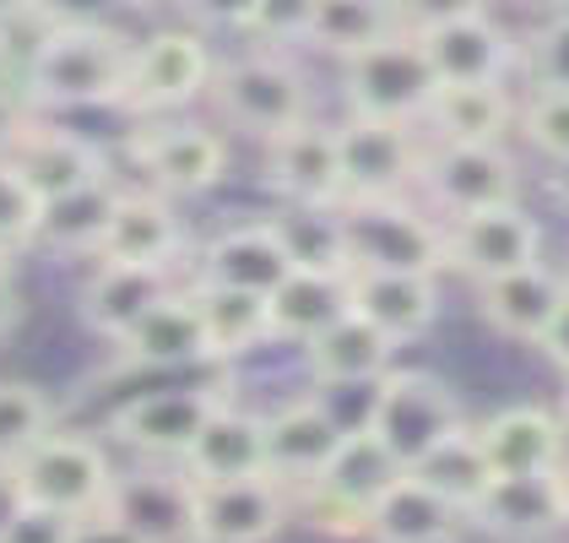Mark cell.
Returning <instances> with one entry per match:
<instances>
[{
	"instance_id": "1",
	"label": "cell",
	"mask_w": 569,
	"mask_h": 543,
	"mask_svg": "<svg viewBox=\"0 0 569 543\" xmlns=\"http://www.w3.org/2000/svg\"><path fill=\"white\" fill-rule=\"evenodd\" d=\"M131 39L88 22L66 17L49 28V39L17 71V88L28 92L33 109H103L120 103L126 77H131Z\"/></svg>"
},
{
	"instance_id": "2",
	"label": "cell",
	"mask_w": 569,
	"mask_h": 543,
	"mask_svg": "<svg viewBox=\"0 0 569 543\" xmlns=\"http://www.w3.org/2000/svg\"><path fill=\"white\" fill-rule=\"evenodd\" d=\"M348 272H445V218L407 196H342L337 201Z\"/></svg>"
},
{
	"instance_id": "3",
	"label": "cell",
	"mask_w": 569,
	"mask_h": 543,
	"mask_svg": "<svg viewBox=\"0 0 569 543\" xmlns=\"http://www.w3.org/2000/svg\"><path fill=\"white\" fill-rule=\"evenodd\" d=\"M461 424H467L461 397L439 375H429V369H386L369 386V407H363L358 430H369L380 441V452L407 473L435 452L445 435H456Z\"/></svg>"
},
{
	"instance_id": "4",
	"label": "cell",
	"mask_w": 569,
	"mask_h": 543,
	"mask_svg": "<svg viewBox=\"0 0 569 543\" xmlns=\"http://www.w3.org/2000/svg\"><path fill=\"white\" fill-rule=\"evenodd\" d=\"M207 98L218 103V115L233 131H250L261 141L309 120V82L282 49H250V55L218 66Z\"/></svg>"
},
{
	"instance_id": "5",
	"label": "cell",
	"mask_w": 569,
	"mask_h": 543,
	"mask_svg": "<svg viewBox=\"0 0 569 543\" xmlns=\"http://www.w3.org/2000/svg\"><path fill=\"white\" fill-rule=\"evenodd\" d=\"M6 478H11L17 500H28V505H44L60 516H92V511H103V500L114 490V462L88 435L49 430Z\"/></svg>"
},
{
	"instance_id": "6",
	"label": "cell",
	"mask_w": 569,
	"mask_h": 543,
	"mask_svg": "<svg viewBox=\"0 0 569 543\" xmlns=\"http://www.w3.org/2000/svg\"><path fill=\"white\" fill-rule=\"evenodd\" d=\"M342 88H348L352 115H375V120H423V109L435 103V71L429 55L418 45L412 28H401L380 45L358 49L342 60Z\"/></svg>"
},
{
	"instance_id": "7",
	"label": "cell",
	"mask_w": 569,
	"mask_h": 543,
	"mask_svg": "<svg viewBox=\"0 0 569 543\" xmlns=\"http://www.w3.org/2000/svg\"><path fill=\"white\" fill-rule=\"evenodd\" d=\"M418 190L435 201L439 218H467L482 207L521 201V169L505 141H435L423 152Z\"/></svg>"
},
{
	"instance_id": "8",
	"label": "cell",
	"mask_w": 569,
	"mask_h": 543,
	"mask_svg": "<svg viewBox=\"0 0 569 543\" xmlns=\"http://www.w3.org/2000/svg\"><path fill=\"white\" fill-rule=\"evenodd\" d=\"M212 49L190 28H163L147 45L131 49V77L120 92V109L131 115H174L212 88Z\"/></svg>"
},
{
	"instance_id": "9",
	"label": "cell",
	"mask_w": 569,
	"mask_h": 543,
	"mask_svg": "<svg viewBox=\"0 0 569 543\" xmlns=\"http://www.w3.org/2000/svg\"><path fill=\"white\" fill-rule=\"evenodd\" d=\"M396 473H401V467L380 452V441H375L369 430H348V441L326 462V473H320L315 484H305V511L326 533L363 539L369 505L391 490Z\"/></svg>"
},
{
	"instance_id": "10",
	"label": "cell",
	"mask_w": 569,
	"mask_h": 543,
	"mask_svg": "<svg viewBox=\"0 0 569 543\" xmlns=\"http://www.w3.org/2000/svg\"><path fill=\"white\" fill-rule=\"evenodd\" d=\"M531 261H542V228L521 201L482 207L467 218H445V267L467 272L472 283L521 272Z\"/></svg>"
},
{
	"instance_id": "11",
	"label": "cell",
	"mask_w": 569,
	"mask_h": 543,
	"mask_svg": "<svg viewBox=\"0 0 569 543\" xmlns=\"http://www.w3.org/2000/svg\"><path fill=\"white\" fill-rule=\"evenodd\" d=\"M103 511L120 516L141 543H201V533H196V478L179 462L114 473V490L103 500Z\"/></svg>"
},
{
	"instance_id": "12",
	"label": "cell",
	"mask_w": 569,
	"mask_h": 543,
	"mask_svg": "<svg viewBox=\"0 0 569 543\" xmlns=\"http://www.w3.org/2000/svg\"><path fill=\"white\" fill-rule=\"evenodd\" d=\"M266 418V473L282 478L288 490H305L326 473V462L337 456V446L348 441V424L342 413L331 407V397L305 392V397H288L282 407L261 413Z\"/></svg>"
},
{
	"instance_id": "13",
	"label": "cell",
	"mask_w": 569,
	"mask_h": 543,
	"mask_svg": "<svg viewBox=\"0 0 569 543\" xmlns=\"http://www.w3.org/2000/svg\"><path fill=\"white\" fill-rule=\"evenodd\" d=\"M337 158L348 196H407L423 169L412 120H375V115H352L348 126H337Z\"/></svg>"
},
{
	"instance_id": "14",
	"label": "cell",
	"mask_w": 569,
	"mask_h": 543,
	"mask_svg": "<svg viewBox=\"0 0 569 543\" xmlns=\"http://www.w3.org/2000/svg\"><path fill=\"white\" fill-rule=\"evenodd\" d=\"M218 403V386H163V392H141L126 407H114L109 430L120 446H131L147 462H184L190 441L201 435L207 413Z\"/></svg>"
},
{
	"instance_id": "15",
	"label": "cell",
	"mask_w": 569,
	"mask_h": 543,
	"mask_svg": "<svg viewBox=\"0 0 569 543\" xmlns=\"http://www.w3.org/2000/svg\"><path fill=\"white\" fill-rule=\"evenodd\" d=\"M131 164L163 196H201L228 175V141L196 120H163L131 136Z\"/></svg>"
},
{
	"instance_id": "16",
	"label": "cell",
	"mask_w": 569,
	"mask_h": 543,
	"mask_svg": "<svg viewBox=\"0 0 569 543\" xmlns=\"http://www.w3.org/2000/svg\"><path fill=\"white\" fill-rule=\"evenodd\" d=\"M293 490L271 473L196 484V533L201 543H271L288 527Z\"/></svg>"
},
{
	"instance_id": "17",
	"label": "cell",
	"mask_w": 569,
	"mask_h": 543,
	"mask_svg": "<svg viewBox=\"0 0 569 543\" xmlns=\"http://www.w3.org/2000/svg\"><path fill=\"white\" fill-rule=\"evenodd\" d=\"M429 55L439 88H478V82H505V71L521 60L516 39L488 17V11H461L429 28H412Z\"/></svg>"
},
{
	"instance_id": "18",
	"label": "cell",
	"mask_w": 569,
	"mask_h": 543,
	"mask_svg": "<svg viewBox=\"0 0 569 543\" xmlns=\"http://www.w3.org/2000/svg\"><path fill=\"white\" fill-rule=\"evenodd\" d=\"M266 185L288 207H337L348 196L342 185V158H337V126H305L266 141Z\"/></svg>"
},
{
	"instance_id": "19",
	"label": "cell",
	"mask_w": 569,
	"mask_h": 543,
	"mask_svg": "<svg viewBox=\"0 0 569 543\" xmlns=\"http://www.w3.org/2000/svg\"><path fill=\"white\" fill-rule=\"evenodd\" d=\"M467 522L505 543H537L565 533L569 511L565 490H559V467L553 473H499L467 511Z\"/></svg>"
},
{
	"instance_id": "20",
	"label": "cell",
	"mask_w": 569,
	"mask_h": 543,
	"mask_svg": "<svg viewBox=\"0 0 569 543\" xmlns=\"http://www.w3.org/2000/svg\"><path fill=\"white\" fill-rule=\"evenodd\" d=\"M184 256V224L174 213V196L141 185L114 196V213L103 228V245L92 261H126V267H179Z\"/></svg>"
},
{
	"instance_id": "21",
	"label": "cell",
	"mask_w": 569,
	"mask_h": 543,
	"mask_svg": "<svg viewBox=\"0 0 569 543\" xmlns=\"http://www.w3.org/2000/svg\"><path fill=\"white\" fill-rule=\"evenodd\" d=\"M293 272L288 239L277 218H250V224H228L201 245L196 261V283H222V288H250V294H271L282 277Z\"/></svg>"
},
{
	"instance_id": "22",
	"label": "cell",
	"mask_w": 569,
	"mask_h": 543,
	"mask_svg": "<svg viewBox=\"0 0 569 543\" xmlns=\"http://www.w3.org/2000/svg\"><path fill=\"white\" fill-rule=\"evenodd\" d=\"M114 348H120V359L136 364V369H190V364H212L196 294H190L184 283L169 288Z\"/></svg>"
},
{
	"instance_id": "23",
	"label": "cell",
	"mask_w": 569,
	"mask_h": 543,
	"mask_svg": "<svg viewBox=\"0 0 569 543\" xmlns=\"http://www.w3.org/2000/svg\"><path fill=\"white\" fill-rule=\"evenodd\" d=\"M348 310L380 326L391 343H412L435 326L439 283L429 272H348Z\"/></svg>"
},
{
	"instance_id": "24",
	"label": "cell",
	"mask_w": 569,
	"mask_h": 543,
	"mask_svg": "<svg viewBox=\"0 0 569 543\" xmlns=\"http://www.w3.org/2000/svg\"><path fill=\"white\" fill-rule=\"evenodd\" d=\"M478 441L493 478L499 473H553L569 456V424L537 403H516L478 424Z\"/></svg>"
},
{
	"instance_id": "25",
	"label": "cell",
	"mask_w": 569,
	"mask_h": 543,
	"mask_svg": "<svg viewBox=\"0 0 569 543\" xmlns=\"http://www.w3.org/2000/svg\"><path fill=\"white\" fill-rule=\"evenodd\" d=\"M565 294H569L565 272L531 261V267H521V272H505V277L478 283V316L488 320L499 337L537 348V337L548 332V320L565 305Z\"/></svg>"
},
{
	"instance_id": "26",
	"label": "cell",
	"mask_w": 569,
	"mask_h": 543,
	"mask_svg": "<svg viewBox=\"0 0 569 543\" xmlns=\"http://www.w3.org/2000/svg\"><path fill=\"white\" fill-rule=\"evenodd\" d=\"M472 522L461 505H450L445 495H435L423 478L396 473L391 490L369 505L363 539L369 543H461Z\"/></svg>"
},
{
	"instance_id": "27",
	"label": "cell",
	"mask_w": 569,
	"mask_h": 543,
	"mask_svg": "<svg viewBox=\"0 0 569 543\" xmlns=\"http://www.w3.org/2000/svg\"><path fill=\"white\" fill-rule=\"evenodd\" d=\"M6 164L33 185L44 201H60V196L82 190V185L109 180V164H103V152L92 147L88 136L60 131V126H44V120H33V126L22 131V141L11 147V158H6Z\"/></svg>"
},
{
	"instance_id": "28",
	"label": "cell",
	"mask_w": 569,
	"mask_h": 543,
	"mask_svg": "<svg viewBox=\"0 0 569 543\" xmlns=\"http://www.w3.org/2000/svg\"><path fill=\"white\" fill-rule=\"evenodd\" d=\"M196 484H218V478H250V473H266V418L239 407L228 392L222 403L207 413L201 435L190 441V452L179 462Z\"/></svg>"
},
{
	"instance_id": "29",
	"label": "cell",
	"mask_w": 569,
	"mask_h": 543,
	"mask_svg": "<svg viewBox=\"0 0 569 543\" xmlns=\"http://www.w3.org/2000/svg\"><path fill=\"white\" fill-rule=\"evenodd\" d=\"M401 343H391L380 326H369L363 316H337L326 332H315L305 343V369L326 386V392H342V386H375L386 369H391V354Z\"/></svg>"
},
{
	"instance_id": "30",
	"label": "cell",
	"mask_w": 569,
	"mask_h": 543,
	"mask_svg": "<svg viewBox=\"0 0 569 543\" xmlns=\"http://www.w3.org/2000/svg\"><path fill=\"white\" fill-rule=\"evenodd\" d=\"M169 288H179L174 267H126V261H98L82 283V320L98 337L120 343L136 320L147 316Z\"/></svg>"
},
{
	"instance_id": "31",
	"label": "cell",
	"mask_w": 569,
	"mask_h": 543,
	"mask_svg": "<svg viewBox=\"0 0 569 543\" xmlns=\"http://www.w3.org/2000/svg\"><path fill=\"white\" fill-rule=\"evenodd\" d=\"M266 310H271V343L305 348L315 332H326L337 316H348V272L293 267L266 294Z\"/></svg>"
},
{
	"instance_id": "32",
	"label": "cell",
	"mask_w": 569,
	"mask_h": 543,
	"mask_svg": "<svg viewBox=\"0 0 569 543\" xmlns=\"http://www.w3.org/2000/svg\"><path fill=\"white\" fill-rule=\"evenodd\" d=\"M196 310H201V332H207V354L212 364H233L271 343V310L266 294L250 288H222V283H190Z\"/></svg>"
},
{
	"instance_id": "33",
	"label": "cell",
	"mask_w": 569,
	"mask_h": 543,
	"mask_svg": "<svg viewBox=\"0 0 569 543\" xmlns=\"http://www.w3.org/2000/svg\"><path fill=\"white\" fill-rule=\"evenodd\" d=\"M516 103L505 82H478V88H439L423 120L435 126V141H505L516 131Z\"/></svg>"
},
{
	"instance_id": "34",
	"label": "cell",
	"mask_w": 569,
	"mask_h": 543,
	"mask_svg": "<svg viewBox=\"0 0 569 543\" xmlns=\"http://www.w3.org/2000/svg\"><path fill=\"white\" fill-rule=\"evenodd\" d=\"M391 33H401L396 0H315V22H309L305 45L348 60V55L380 45V39H391Z\"/></svg>"
},
{
	"instance_id": "35",
	"label": "cell",
	"mask_w": 569,
	"mask_h": 543,
	"mask_svg": "<svg viewBox=\"0 0 569 543\" xmlns=\"http://www.w3.org/2000/svg\"><path fill=\"white\" fill-rule=\"evenodd\" d=\"M114 196L120 185L114 180H98L82 185L60 201H44V224H39V245L60 250V256H98L103 245V228H109V213H114Z\"/></svg>"
},
{
	"instance_id": "36",
	"label": "cell",
	"mask_w": 569,
	"mask_h": 543,
	"mask_svg": "<svg viewBox=\"0 0 569 543\" xmlns=\"http://www.w3.org/2000/svg\"><path fill=\"white\" fill-rule=\"evenodd\" d=\"M412 478H423L435 495H445L450 505H461V511H472L478 495L493 484V467H488V456H482V441L472 424H461L456 435H445L435 452L423 456L418 467H407Z\"/></svg>"
},
{
	"instance_id": "37",
	"label": "cell",
	"mask_w": 569,
	"mask_h": 543,
	"mask_svg": "<svg viewBox=\"0 0 569 543\" xmlns=\"http://www.w3.org/2000/svg\"><path fill=\"white\" fill-rule=\"evenodd\" d=\"M54 430V403L28 381H0V473H11Z\"/></svg>"
},
{
	"instance_id": "38",
	"label": "cell",
	"mask_w": 569,
	"mask_h": 543,
	"mask_svg": "<svg viewBox=\"0 0 569 543\" xmlns=\"http://www.w3.org/2000/svg\"><path fill=\"white\" fill-rule=\"evenodd\" d=\"M526 147H537L548 164H565L569 158V88H531V98L516 115Z\"/></svg>"
},
{
	"instance_id": "39",
	"label": "cell",
	"mask_w": 569,
	"mask_h": 543,
	"mask_svg": "<svg viewBox=\"0 0 569 543\" xmlns=\"http://www.w3.org/2000/svg\"><path fill=\"white\" fill-rule=\"evenodd\" d=\"M39 224H44V196L0 158V245L6 250L39 245Z\"/></svg>"
},
{
	"instance_id": "40",
	"label": "cell",
	"mask_w": 569,
	"mask_h": 543,
	"mask_svg": "<svg viewBox=\"0 0 569 543\" xmlns=\"http://www.w3.org/2000/svg\"><path fill=\"white\" fill-rule=\"evenodd\" d=\"M526 77L531 88H569V11L548 17L531 39H526Z\"/></svg>"
},
{
	"instance_id": "41",
	"label": "cell",
	"mask_w": 569,
	"mask_h": 543,
	"mask_svg": "<svg viewBox=\"0 0 569 543\" xmlns=\"http://www.w3.org/2000/svg\"><path fill=\"white\" fill-rule=\"evenodd\" d=\"M309 22H315V0H256L244 33L261 39L266 49H288L309 39Z\"/></svg>"
},
{
	"instance_id": "42",
	"label": "cell",
	"mask_w": 569,
	"mask_h": 543,
	"mask_svg": "<svg viewBox=\"0 0 569 543\" xmlns=\"http://www.w3.org/2000/svg\"><path fill=\"white\" fill-rule=\"evenodd\" d=\"M71 527H77V516H60V511L17 500L0 516V543H71Z\"/></svg>"
},
{
	"instance_id": "43",
	"label": "cell",
	"mask_w": 569,
	"mask_h": 543,
	"mask_svg": "<svg viewBox=\"0 0 569 543\" xmlns=\"http://www.w3.org/2000/svg\"><path fill=\"white\" fill-rule=\"evenodd\" d=\"M28 126H33V103H28V92L17 88V82H6V88H0V158H11V147L22 141Z\"/></svg>"
},
{
	"instance_id": "44",
	"label": "cell",
	"mask_w": 569,
	"mask_h": 543,
	"mask_svg": "<svg viewBox=\"0 0 569 543\" xmlns=\"http://www.w3.org/2000/svg\"><path fill=\"white\" fill-rule=\"evenodd\" d=\"M396 11H401V28H429L461 11H482V0H396Z\"/></svg>"
},
{
	"instance_id": "45",
	"label": "cell",
	"mask_w": 569,
	"mask_h": 543,
	"mask_svg": "<svg viewBox=\"0 0 569 543\" xmlns=\"http://www.w3.org/2000/svg\"><path fill=\"white\" fill-rule=\"evenodd\" d=\"M179 6L207 28H244L250 11H256V0H179Z\"/></svg>"
},
{
	"instance_id": "46",
	"label": "cell",
	"mask_w": 569,
	"mask_h": 543,
	"mask_svg": "<svg viewBox=\"0 0 569 543\" xmlns=\"http://www.w3.org/2000/svg\"><path fill=\"white\" fill-rule=\"evenodd\" d=\"M71 543H141V539H136L120 516H109V511H92V516H77Z\"/></svg>"
},
{
	"instance_id": "47",
	"label": "cell",
	"mask_w": 569,
	"mask_h": 543,
	"mask_svg": "<svg viewBox=\"0 0 569 543\" xmlns=\"http://www.w3.org/2000/svg\"><path fill=\"white\" fill-rule=\"evenodd\" d=\"M537 348H542V354H548V359H553V364H559V369L569 375V294H565V305L553 310L548 332L537 337Z\"/></svg>"
},
{
	"instance_id": "48",
	"label": "cell",
	"mask_w": 569,
	"mask_h": 543,
	"mask_svg": "<svg viewBox=\"0 0 569 543\" xmlns=\"http://www.w3.org/2000/svg\"><path fill=\"white\" fill-rule=\"evenodd\" d=\"M17 316H22V299H17V288H11V283H0V337L17 326Z\"/></svg>"
},
{
	"instance_id": "49",
	"label": "cell",
	"mask_w": 569,
	"mask_h": 543,
	"mask_svg": "<svg viewBox=\"0 0 569 543\" xmlns=\"http://www.w3.org/2000/svg\"><path fill=\"white\" fill-rule=\"evenodd\" d=\"M28 6H33V0H0V33H6V28H11V22H17Z\"/></svg>"
},
{
	"instance_id": "50",
	"label": "cell",
	"mask_w": 569,
	"mask_h": 543,
	"mask_svg": "<svg viewBox=\"0 0 569 543\" xmlns=\"http://www.w3.org/2000/svg\"><path fill=\"white\" fill-rule=\"evenodd\" d=\"M553 196L569 207V158H565V164H553Z\"/></svg>"
},
{
	"instance_id": "51",
	"label": "cell",
	"mask_w": 569,
	"mask_h": 543,
	"mask_svg": "<svg viewBox=\"0 0 569 543\" xmlns=\"http://www.w3.org/2000/svg\"><path fill=\"white\" fill-rule=\"evenodd\" d=\"M6 82H17V66H11V55L0 45V88H6Z\"/></svg>"
},
{
	"instance_id": "52",
	"label": "cell",
	"mask_w": 569,
	"mask_h": 543,
	"mask_svg": "<svg viewBox=\"0 0 569 543\" xmlns=\"http://www.w3.org/2000/svg\"><path fill=\"white\" fill-rule=\"evenodd\" d=\"M11 267H17V250L0 245V283H11Z\"/></svg>"
},
{
	"instance_id": "53",
	"label": "cell",
	"mask_w": 569,
	"mask_h": 543,
	"mask_svg": "<svg viewBox=\"0 0 569 543\" xmlns=\"http://www.w3.org/2000/svg\"><path fill=\"white\" fill-rule=\"evenodd\" d=\"M559 490H565V511H569V456L559 462Z\"/></svg>"
},
{
	"instance_id": "54",
	"label": "cell",
	"mask_w": 569,
	"mask_h": 543,
	"mask_svg": "<svg viewBox=\"0 0 569 543\" xmlns=\"http://www.w3.org/2000/svg\"><path fill=\"white\" fill-rule=\"evenodd\" d=\"M565 424H569V392H565Z\"/></svg>"
},
{
	"instance_id": "55",
	"label": "cell",
	"mask_w": 569,
	"mask_h": 543,
	"mask_svg": "<svg viewBox=\"0 0 569 543\" xmlns=\"http://www.w3.org/2000/svg\"><path fill=\"white\" fill-rule=\"evenodd\" d=\"M131 6H141V0H131Z\"/></svg>"
},
{
	"instance_id": "56",
	"label": "cell",
	"mask_w": 569,
	"mask_h": 543,
	"mask_svg": "<svg viewBox=\"0 0 569 543\" xmlns=\"http://www.w3.org/2000/svg\"><path fill=\"white\" fill-rule=\"evenodd\" d=\"M565 277H569V272H565Z\"/></svg>"
}]
</instances>
